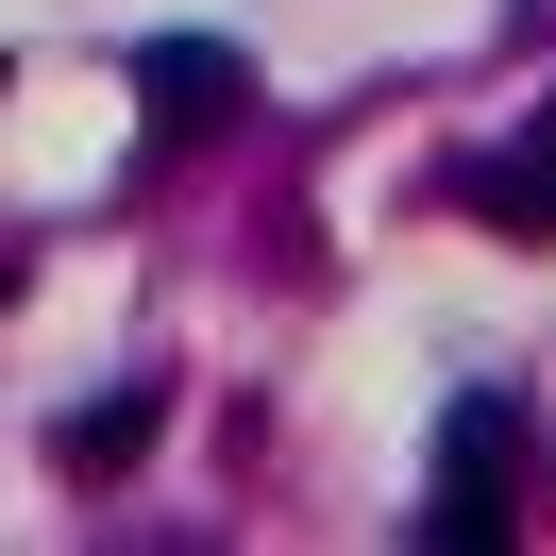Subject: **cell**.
Returning <instances> with one entry per match:
<instances>
[{
  "label": "cell",
  "mask_w": 556,
  "mask_h": 556,
  "mask_svg": "<svg viewBox=\"0 0 556 556\" xmlns=\"http://www.w3.org/2000/svg\"><path fill=\"white\" fill-rule=\"evenodd\" d=\"M455 203H472L489 237H556V152H489V169L455 186Z\"/></svg>",
  "instance_id": "obj_4"
},
{
  "label": "cell",
  "mask_w": 556,
  "mask_h": 556,
  "mask_svg": "<svg viewBox=\"0 0 556 556\" xmlns=\"http://www.w3.org/2000/svg\"><path fill=\"white\" fill-rule=\"evenodd\" d=\"M136 102L169 118V136H219V118H237V51L219 35H152L136 51Z\"/></svg>",
  "instance_id": "obj_2"
},
{
  "label": "cell",
  "mask_w": 556,
  "mask_h": 556,
  "mask_svg": "<svg viewBox=\"0 0 556 556\" xmlns=\"http://www.w3.org/2000/svg\"><path fill=\"white\" fill-rule=\"evenodd\" d=\"M152 421H169V405H152V388H102V405H68V421H51V472H68V489H102V472H136V455H152Z\"/></svg>",
  "instance_id": "obj_3"
},
{
  "label": "cell",
  "mask_w": 556,
  "mask_h": 556,
  "mask_svg": "<svg viewBox=\"0 0 556 556\" xmlns=\"http://www.w3.org/2000/svg\"><path fill=\"white\" fill-rule=\"evenodd\" d=\"M506 522H522V421L506 405H455L439 421V506H421V540H439V556H489Z\"/></svg>",
  "instance_id": "obj_1"
}]
</instances>
